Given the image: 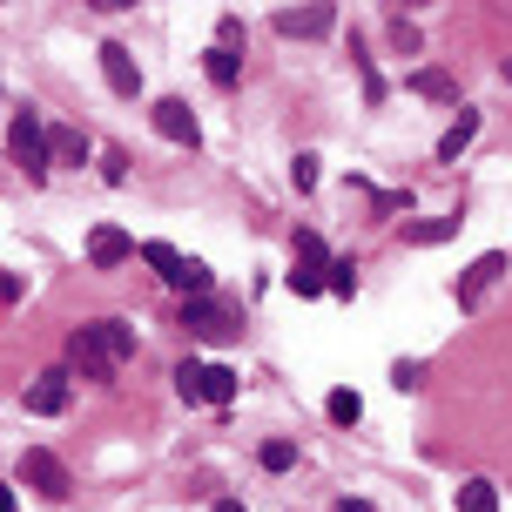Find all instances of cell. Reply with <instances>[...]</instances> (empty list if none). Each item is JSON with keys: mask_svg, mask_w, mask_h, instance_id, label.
<instances>
[{"mask_svg": "<svg viewBox=\"0 0 512 512\" xmlns=\"http://www.w3.org/2000/svg\"><path fill=\"white\" fill-rule=\"evenodd\" d=\"M68 358L81 364V378H115V371L135 358V331H128V324H115V317L81 324V331L68 337Z\"/></svg>", "mask_w": 512, "mask_h": 512, "instance_id": "obj_1", "label": "cell"}, {"mask_svg": "<svg viewBox=\"0 0 512 512\" xmlns=\"http://www.w3.org/2000/svg\"><path fill=\"white\" fill-rule=\"evenodd\" d=\"M142 263H149L169 290H182V304H189V297H209V263L203 256H182L176 243H142Z\"/></svg>", "mask_w": 512, "mask_h": 512, "instance_id": "obj_2", "label": "cell"}, {"mask_svg": "<svg viewBox=\"0 0 512 512\" xmlns=\"http://www.w3.org/2000/svg\"><path fill=\"white\" fill-rule=\"evenodd\" d=\"M176 391L189 398V405H236V391H243V378H236L230 364L182 358V364H176Z\"/></svg>", "mask_w": 512, "mask_h": 512, "instance_id": "obj_3", "label": "cell"}, {"mask_svg": "<svg viewBox=\"0 0 512 512\" xmlns=\"http://www.w3.org/2000/svg\"><path fill=\"white\" fill-rule=\"evenodd\" d=\"M7 155H14V169H21V176H48L54 169V155H48V128H41V115H14V128H7Z\"/></svg>", "mask_w": 512, "mask_h": 512, "instance_id": "obj_4", "label": "cell"}, {"mask_svg": "<svg viewBox=\"0 0 512 512\" xmlns=\"http://www.w3.org/2000/svg\"><path fill=\"white\" fill-rule=\"evenodd\" d=\"M182 331L203 337V344H230L236 337V310L216 304V297H189V304H182Z\"/></svg>", "mask_w": 512, "mask_h": 512, "instance_id": "obj_5", "label": "cell"}, {"mask_svg": "<svg viewBox=\"0 0 512 512\" xmlns=\"http://www.w3.org/2000/svg\"><path fill=\"white\" fill-rule=\"evenodd\" d=\"M68 398H75L68 371H41V378L27 384V411H34V418H61V411H68Z\"/></svg>", "mask_w": 512, "mask_h": 512, "instance_id": "obj_6", "label": "cell"}, {"mask_svg": "<svg viewBox=\"0 0 512 512\" xmlns=\"http://www.w3.org/2000/svg\"><path fill=\"white\" fill-rule=\"evenodd\" d=\"M21 479H27L34 492L61 499V492H68V465L54 459V452H41V445H34V452H21Z\"/></svg>", "mask_w": 512, "mask_h": 512, "instance_id": "obj_7", "label": "cell"}, {"mask_svg": "<svg viewBox=\"0 0 512 512\" xmlns=\"http://www.w3.org/2000/svg\"><path fill=\"white\" fill-rule=\"evenodd\" d=\"M155 135H162V142H182V149H196V142H203V128H196L189 102H176V95H169V102H155Z\"/></svg>", "mask_w": 512, "mask_h": 512, "instance_id": "obj_8", "label": "cell"}, {"mask_svg": "<svg viewBox=\"0 0 512 512\" xmlns=\"http://www.w3.org/2000/svg\"><path fill=\"white\" fill-rule=\"evenodd\" d=\"M331 27H337V7H283L277 14V34H290V41H317Z\"/></svg>", "mask_w": 512, "mask_h": 512, "instance_id": "obj_9", "label": "cell"}, {"mask_svg": "<svg viewBox=\"0 0 512 512\" xmlns=\"http://www.w3.org/2000/svg\"><path fill=\"white\" fill-rule=\"evenodd\" d=\"M128 256H135V236L115 230V223H102V230L88 236V263H95V270H115V263H128Z\"/></svg>", "mask_w": 512, "mask_h": 512, "instance_id": "obj_10", "label": "cell"}, {"mask_svg": "<svg viewBox=\"0 0 512 512\" xmlns=\"http://www.w3.org/2000/svg\"><path fill=\"white\" fill-rule=\"evenodd\" d=\"M499 277H506V256H499V250H486V256H479V263H472V270L459 277V304L472 310V304H479V297H486V290H492Z\"/></svg>", "mask_w": 512, "mask_h": 512, "instance_id": "obj_11", "label": "cell"}, {"mask_svg": "<svg viewBox=\"0 0 512 512\" xmlns=\"http://www.w3.org/2000/svg\"><path fill=\"white\" fill-rule=\"evenodd\" d=\"M102 75H108L115 95H142V68H135V54H128L122 41H108V48H102Z\"/></svg>", "mask_w": 512, "mask_h": 512, "instance_id": "obj_12", "label": "cell"}, {"mask_svg": "<svg viewBox=\"0 0 512 512\" xmlns=\"http://www.w3.org/2000/svg\"><path fill=\"white\" fill-rule=\"evenodd\" d=\"M48 155L54 162H88V135L81 128H48Z\"/></svg>", "mask_w": 512, "mask_h": 512, "instance_id": "obj_13", "label": "cell"}, {"mask_svg": "<svg viewBox=\"0 0 512 512\" xmlns=\"http://www.w3.org/2000/svg\"><path fill=\"white\" fill-rule=\"evenodd\" d=\"M324 290H331V297H358V263H351V256H331V263H324Z\"/></svg>", "mask_w": 512, "mask_h": 512, "instance_id": "obj_14", "label": "cell"}, {"mask_svg": "<svg viewBox=\"0 0 512 512\" xmlns=\"http://www.w3.org/2000/svg\"><path fill=\"white\" fill-rule=\"evenodd\" d=\"M472 135H479V115H472V108H465L459 122L445 128V142H438V162H459V149H465V142H472Z\"/></svg>", "mask_w": 512, "mask_h": 512, "instance_id": "obj_15", "label": "cell"}, {"mask_svg": "<svg viewBox=\"0 0 512 512\" xmlns=\"http://www.w3.org/2000/svg\"><path fill=\"white\" fill-rule=\"evenodd\" d=\"M459 512H499V486H492V479H472V486H459Z\"/></svg>", "mask_w": 512, "mask_h": 512, "instance_id": "obj_16", "label": "cell"}, {"mask_svg": "<svg viewBox=\"0 0 512 512\" xmlns=\"http://www.w3.org/2000/svg\"><path fill=\"white\" fill-rule=\"evenodd\" d=\"M411 88H418V95H438V102H459V81L438 75V68H418V75H411Z\"/></svg>", "mask_w": 512, "mask_h": 512, "instance_id": "obj_17", "label": "cell"}, {"mask_svg": "<svg viewBox=\"0 0 512 512\" xmlns=\"http://www.w3.org/2000/svg\"><path fill=\"white\" fill-rule=\"evenodd\" d=\"M324 411H331L337 425H358V418H364V398L344 384V391H331V398H324Z\"/></svg>", "mask_w": 512, "mask_h": 512, "instance_id": "obj_18", "label": "cell"}, {"mask_svg": "<svg viewBox=\"0 0 512 512\" xmlns=\"http://www.w3.org/2000/svg\"><path fill=\"white\" fill-rule=\"evenodd\" d=\"M236 75H243V61H236L230 48H209V81H216V88H236Z\"/></svg>", "mask_w": 512, "mask_h": 512, "instance_id": "obj_19", "label": "cell"}, {"mask_svg": "<svg viewBox=\"0 0 512 512\" xmlns=\"http://www.w3.org/2000/svg\"><path fill=\"white\" fill-rule=\"evenodd\" d=\"M256 459H263V472H290V465H297V445H290V438H270Z\"/></svg>", "mask_w": 512, "mask_h": 512, "instance_id": "obj_20", "label": "cell"}, {"mask_svg": "<svg viewBox=\"0 0 512 512\" xmlns=\"http://www.w3.org/2000/svg\"><path fill=\"white\" fill-rule=\"evenodd\" d=\"M297 256H304V270H324V263H331V250H324L317 230H297Z\"/></svg>", "mask_w": 512, "mask_h": 512, "instance_id": "obj_21", "label": "cell"}, {"mask_svg": "<svg viewBox=\"0 0 512 512\" xmlns=\"http://www.w3.org/2000/svg\"><path fill=\"white\" fill-rule=\"evenodd\" d=\"M452 230H459V216H438V223H418V230H411V243H445Z\"/></svg>", "mask_w": 512, "mask_h": 512, "instance_id": "obj_22", "label": "cell"}, {"mask_svg": "<svg viewBox=\"0 0 512 512\" xmlns=\"http://www.w3.org/2000/svg\"><path fill=\"white\" fill-rule=\"evenodd\" d=\"M290 290L297 297H324V270H290Z\"/></svg>", "mask_w": 512, "mask_h": 512, "instance_id": "obj_23", "label": "cell"}, {"mask_svg": "<svg viewBox=\"0 0 512 512\" xmlns=\"http://www.w3.org/2000/svg\"><path fill=\"white\" fill-rule=\"evenodd\" d=\"M290 182H297V189H317V155H297V162H290Z\"/></svg>", "mask_w": 512, "mask_h": 512, "instance_id": "obj_24", "label": "cell"}, {"mask_svg": "<svg viewBox=\"0 0 512 512\" xmlns=\"http://www.w3.org/2000/svg\"><path fill=\"white\" fill-rule=\"evenodd\" d=\"M337 512H378L371 499H337Z\"/></svg>", "mask_w": 512, "mask_h": 512, "instance_id": "obj_25", "label": "cell"}, {"mask_svg": "<svg viewBox=\"0 0 512 512\" xmlns=\"http://www.w3.org/2000/svg\"><path fill=\"white\" fill-rule=\"evenodd\" d=\"M209 512H250V506H243V499H216Z\"/></svg>", "mask_w": 512, "mask_h": 512, "instance_id": "obj_26", "label": "cell"}, {"mask_svg": "<svg viewBox=\"0 0 512 512\" xmlns=\"http://www.w3.org/2000/svg\"><path fill=\"white\" fill-rule=\"evenodd\" d=\"M0 512H21V506H14V492H7V486H0Z\"/></svg>", "mask_w": 512, "mask_h": 512, "instance_id": "obj_27", "label": "cell"}, {"mask_svg": "<svg viewBox=\"0 0 512 512\" xmlns=\"http://www.w3.org/2000/svg\"><path fill=\"white\" fill-rule=\"evenodd\" d=\"M506 81H512V61H506Z\"/></svg>", "mask_w": 512, "mask_h": 512, "instance_id": "obj_28", "label": "cell"}]
</instances>
